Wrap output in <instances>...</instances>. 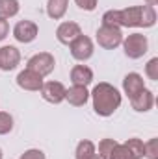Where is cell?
I'll list each match as a JSON object with an SVG mask.
<instances>
[{
    "instance_id": "11",
    "label": "cell",
    "mask_w": 158,
    "mask_h": 159,
    "mask_svg": "<svg viewBox=\"0 0 158 159\" xmlns=\"http://www.w3.org/2000/svg\"><path fill=\"white\" fill-rule=\"evenodd\" d=\"M43 83H45L43 76H39L37 72H34L30 69H24L17 74V85L24 91H39Z\"/></svg>"
},
{
    "instance_id": "19",
    "label": "cell",
    "mask_w": 158,
    "mask_h": 159,
    "mask_svg": "<svg viewBox=\"0 0 158 159\" xmlns=\"http://www.w3.org/2000/svg\"><path fill=\"white\" fill-rule=\"evenodd\" d=\"M21 9V4L19 0H0V17L2 19H11L19 13Z\"/></svg>"
},
{
    "instance_id": "16",
    "label": "cell",
    "mask_w": 158,
    "mask_h": 159,
    "mask_svg": "<svg viewBox=\"0 0 158 159\" xmlns=\"http://www.w3.org/2000/svg\"><path fill=\"white\" fill-rule=\"evenodd\" d=\"M67 6H69V0H48L47 2V15L54 20H60L65 17Z\"/></svg>"
},
{
    "instance_id": "10",
    "label": "cell",
    "mask_w": 158,
    "mask_h": 159,
    "mask_svg": "<svg viewBox=\"0 0 158 159\" xmlns=\"http://www.w3.org/2000/svg\"><path fill=\"white\" fill-rule=\"evenodd\" d=\"M78 35H82V28H80L77 22H73V20L62 22V24L56 28V39L60 41L62 44H67V46H69Z\"/></svg>"
},
{
    "instance_id": "20",
    "label": "cell",
    "mask_w": 158,
    "mask_h": 159,
    "mask_svg": "<svg viewBox=\"0 0 158 159\" xmlns=\"http://www.w3.org/2000/svg\"><path fill=\"white\" fill-rule=\"evenodd\" d=\"M119 143L116 139H102L101 143H99V157L101 159H110V154L114 152V148L117 146Z\"/></svg>"
},
{
    "instance_id": "29",
    "label": "cell",
    "mask_w": 158,
    "mask_h": 159,
    "mask_svg": "<svg viewBox=\"0 0 158 159\" xmlns=\"http://www.w3.org/2000/svg\"><path fill=\"white\" fill-rule=\"evenodd\" d=\"M4 157V154H2V148H0V159Z\"/></svg>"
},
{
    "instance_id": "22",
    "label": "cell",
    "mask_w": 158,
    "mask_h": 159,
    "mask_svg": "<svg viewBox=\"0 0 158 159\" xmlns=\"http://www.w3.org/2000/svg\"><path fill=\"white\" fill-rule=\"evenodd\" d=\"M13 129V117L6 111H0V135H7Z\"/></svg>"
},
{
    "instance_id": "27",
    "label": "cell",
    "mask_w": 158,
    "mask_h": 159,
    "mask_svg": "<svg viewBox=\"0 0 158 159\" xmlns=\"http://www.w3.org/2000/svg\"><path fill=\"white\" fill-rule=\"evenodd\" d=\"M7 34H9V24H7V20L6 19H2L0 17V41H4L7 37Z\"/></svg>"
},
{
    "instance_id": "17",
    "label": "cell",
    "mask_w": 158,
    "mask_h": 159,
    "mask_svg": "<svg viewBox=\"0 0 158 159\" xmlns=\"http://www.w3.org/2000/svg\"><path fill=\"white\" fill-rule=\"evenodd\" d=\"M97 156V148L91 141L84 139L77 144V150H75V159H93Z\"/></svg>"
},
{
    "instance_id": "4",
    "label": "cell",
    "mask_w": 158,
    "mask_h": 159,
    "mask_svg": "<svg viewBox=\"0 0 158 159\" xmlns=\"http://www.w3.org/2000/svg\"><path fill=\"white\" fill-rule=\"evenodd\" d=\"M54 67H56V59H54V56H52L50 52H39V54H34V56L26 61V69L37 72L39 76H43V78L48 76V74H52Z\"/></svg>"
},
{
    "instance_id": "3",
    "label": "cell",
    "mask_w": 158,
    "mask_h": 159,
    "mask_svg": "<svg viewBox=\"0 0 158 159\" xmlns=\"http://www.w3.org/2000/svg\"><path fill=\"white\" fill-rule=\"evenodd\" d=\"M95 35H97L99 46L104 50H114V48L121 46V43H123V32H121V28H116V26L102 24Z\"/></svg>"
},
{
    "instance_id": "18",
    "label": "cell",
    "mask_w": 158,
    "mask_h": 159,
    "mask_svg": "<svg viewBox=\"0 0 158 159\" xmlns=\"http://www.w3.org/2000/svg\"><path fill=\"white\" fill-rule=\"evenodd\" d=\"M123 146H125V150L128 152V156L132 159H143V141L141 139L132 137L126 143H123Z\"/></svg>"
},
{
    "instance_id": "14",
    "label": "cell",
    "mask_w": 158,
    "mask_h": 159,
    "mask_svg": "<svg viewBox=\"0 0 158 159\" xmlns=\"http://www.w3.org/2000/svg\"><path fill=\"white\" fill-rule=\"evenodd\" d=\"M65 100H67L71 106H75V107H82V106H86L87 100H89V91H87V87L73 85V87H69V89L65 91Z\"/></svg>"
},
{
    "instance_id": "9",
    "label": "cell",
    "mask_w": 158,
    "mask_h": 159,
    "mask_svg": "<svg viewBox=\"0 0 158 159\" xmlns=\"http://www.w3.org/2000/svg\"><path fill=\"white\" fill-rule=\"evenodd\" d=\"M21 63V52L17 46H11V44H6L0 48V70L4 72H9V70H15Z\"/></svg>"
},
{
    "instance_id": "7",
    "label": "cell",
    "mask_w": 158,
    "mask_h": 159,
    "mask_svg": "<svg viewBox=\"0 0 158 159\" xmlns=\"http://www.w3.org/2000/svg\"><path fill=\"white\" fill-rule=\"evenodd\" d=\"M65 85L60 81H45L39 89L43 100L48 104H62L65 100Z\"/></svg>"
},
{
    "instance_id": "15",
    "label": "cell",
    "mask_w": 158,
    "mask_h": 159,
    "mask_svg": "<svg viewBox=\"0 0 158 159\" xmlns=\"http://www.w3.org/2000/svg\"><path fill=\"white\" fill-rule=\"evenodd\" d=\"M71 81H73V85L87 87L93 81V70L87 65H75L71 69Z\"/></svg>"
},
{
    "instance_id": "28",
    "label": "cell",
    "mask_w": 158,
    "mask_h": 159,
    "mask_svg": "<svg viewBox=\"0 0 158 159\" xmlns=\"http://www.w3.org/2000/svg\"><path fill=\"white\" fill-rule=\"evenodd\" d=\"M145 4H147V6H153V7H155V6L158 4V0H145Z\"/></svg>"
},
{
    "instance_id": "8",
    "label": "cell",
    "mask_w": 158,
    "mask_h": 159,
    "mask_svg": "<svg viewBox=\"0 0 158 159\" xmlns=\"http://www.w3.org/2000/svg\"><path fill=\"white\" fill-rule=\"evenodd\" d=\"M37 34H39V28L34 20H19L13 28V37L22 44H28V43L36 41Z\"/></svg>"
},
{
    "instance_id": "26",
    "label": "cell",
    "mask_w": 158,
    "mask_h": 159,
    "mask_svg": "<svg viewBox=\"0 0 158 159\" xmlns=\"http://www.w3.org/2000/svg\"><path fill=\"white\" fill-rule=\"evenodd\" d=\"M110 159H132V157L128 156V152L125 150L123 144H117V146L114 148V152L110 154Z\"/></svg>"
},
{
    "instance_id": "12",
    "label": "cell",
    "mask_w": 158,
    "mask_h": 159,
    "mask_svg": "<svg viewBox=\"0 0 158 159\" xmlns=\"http://www.w3.org/2000/svg\"><path fill=\"white\" fill-rule=\"evenodd\" d=\"M130 106H132V109L138 111V113H147V111H151L153 106H155V93L149 91V89H143L141 93H138L136 96L130 98Z\"/></svg>"
},
{
    "instance_id": "13",
    "label": "cell",
    "mask_w": 158,
    "mask_h": 159,
    "mask_svg": "<svg viewBox=\"0 0 158 159\" xmlns=\"http://www.w3.org/2000/svg\"><path fill=\"white\" fill-rule=\"evenodd\" d=\"M145 89V80L141 74H138V72H128L125 78H123V91H125V94L128 96V98H132V96H136L138 93H141Z\"/></svg>"
},
{
    "instance_id": "25",
    "label": "cell",
    "mask_w": 158,
    "mask_h": 159,
    "mask_svg": "<svg viewBox=\"0 0 158 159\" xmlns=\"http://www.w3.org/2000/svg\"><path fill=\"white\" fill-rule=\"evenodd\" d=\"M21 159H47V157H45V152L43 150H39V148H30V150H26L21 156Z\"/></svg>"
},
{
    "instance_id": "1",
    "label": "cell",
    "mask_w": 158,
    "mask_h": 159,
    "mask_svg": "<svg viewBox=\"0 0 158 159\" xmlns=\"http://www.w3.org/2000/svg\"><path fill=\"white\" fill-rule=\"evenodd\" d=\"M91 100H93V111L99 117H112L121 106V93L117 87H114L108 81H101L93 87V91L89 93Z\"/></svg>"
},
{
    "instance_id": "2",
    "label": "cell",
    "mask_w": 158,
    "mask_h": 159,
    "mask_svg": "<svg viewBox=\"0 0 158 159\" xmlns=\"http://www.w3.org/2000/svg\"><path fill=\"white\" fill-rule=\"evenodd\" d=\"M121 44H123L125 56L128 59H140L149 50V39H147V35H143L140 32H134V34L123 37V43Z\"/></svg>"
},
{
    "instance_id": "5",
    "label": "cell",
    "mask_w": 158,
    "mask_h": 159,
    "mask_svg": "<svg viewBox=\"0 0 158 159\" xmlns=\"http://www.w3.org/2000/svg\"><path fill=\"white\" fill-rule=\"evenodd\" d=\"M119 28H143V6L117 9Z\"/></svg>"
},
{
    "instance_id": "24",
    "label": "cell",
    "mask_w": 158,
    "mask_h": 159,
    "mask_svg": "<svg viewBox=\"0 0 158 159\" xmlns=\"http://www.w3.org/2000/svg\"><path fill=\"white\" fill-rule=\"evenodd\" d=\"M75 4L78 6L80 9H84V11H95L99 0H75Z\"/></svg>"
},
{
    "instance_id": "21",
    "label": "cell",
    "mask_w": 158,
    "mask_h": 159,
    "mask_svg": "<svg viewBox=\"0 0 158 159\" xmlns=\"http://www.w3.org/2000/svg\"><path fill=\"white\" fill-rule=\"evenodd\" d=\"M143 157L158 159V139H151V141L143 143Z\"/></svg>"
},
{
    "instance_id": "6",
    "label": "cell",
    "mask_w": 158,
    "mask_h": 159,
    "mask_svg": "<svg viewBox=\"0 0 158 159\" xmlns=\"http://www.w3.org/2000/svg\"><path fill=\"white\" fill-rule=\"evenodd\" d=\"M69 50H71V56L77 61H87L93 56L95 46H93V41L89 39L87 35H78L77 39L69 44Z\"/></svg>"
},
{
    "instance_id": "23",
    "label": "cell",
    "mask_w": 158,
    "mask_h": 159,
    "mask_svg": "<svg viewBox=\"0 0 158 159\" xmlns=\"http://www.w3.org/2000/svg\"><path fill=\"white\" fill-rule=\"evenodd\" d=\"M145 74H147V78L149 80L158 81V57L149 59V63L145 65Z\"/></svg>"
}]
</instances>
